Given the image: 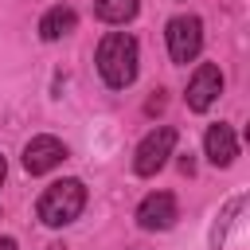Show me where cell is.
I'll return each instance as SVG.
<instances>
[{
    "label": "cell",
    "mask_w": 250,
    "mask_h": 250,
    "mask_svg": "<svg viewBox=\"0 0 250 250\" xmlns=\"http://www.w3.org/2000/svg\"><path fill=\"white\" fill-rule=\"evenodd\" d=\"M94 62H98V74L105 78V86H113V90L133 86V78H137V62H141V55H137V39H133L129 31H109V35L98 43Z\"/></svg>",
    "instance_id": "cell-1"
},
{
    "label": "cell",
    "mask_w": 250,
    "mask_h": 250,
    "mask_svg": "<svg viewBox=\"0 0 250 250\" xmlns=\"http://www.w3.org/2000/svg\"><path fill=\"white\" fill-rule=\"evenodd\" d=\"M82 207H86V184L82 180H55L39 195L35 215H39L43 227H66L82 215Z\"/></svg>",
    "instance_id": "cell-2"
},
{
    "label": "cell",
    "mask_w": 250,
    "mask_h": 250,
    "mask_svg": "<svg viewBox=\"0 0 250 250\" xmlns=\"http://www.w3.org/2000/svg\"><path fill=\"white\" fill-rule=\"evenodd\" d=\"M172 148H176V129H172V125L152 129V133L137 145V152H133V172H137V176H156V172L168 164Z\"/></svg>",
    "instance_id": "cell-3"
},
{
    "label": "cell",
    "mask_w": 250,
    "mask_h": 250,
    "mask_svg": "<svg viewBox=\"0 0 250 250\" xmlns=\"http://www.w3.org/2000/svg\"><path fill=\"white\" fill-rule=\"evenodd\" d=\"M164 35H168L172 62H191L199 55V47H203V23H199V16H176Z\"/></svg>",
    "instance_id": "cell-4"
},
{
    "label": "cell",
    "mask_w": 250,
    "mask_h": 250,
    "mask_svg": "<svg viewBox=\"0 0 250 250\" xmlns=\"http://www.w3.org/2000/svg\"><path fill=\"white\" fill-rule=\"evenodd\" d=\"M66 160V145L59 141V137H31L27 145H23V168L31 172V176H43V172H51V168H59Z\"/></svg>",
    "instance_id": "cell-5"
},
{
    "label": "cell",
    "mask_w": 250,
    "mask_h": 250,
    "mask_svg": "<svg viewBox=\"0 0 250 250\" xmlns=\"http://www.w3.org/2000/svg\"><path fill=\"white\" fill-rule=\"evenodd\" d=\"M223 94V70L215 66V62H203L195 74H191V82H188V109H195V113H203V109H211V102Z\"/></svg>",
    "instance_id": "cell-6"
},
{
    "label": "cell",
    "mask_w": 250,
    "mask_h": 250,
    "mask_svg": "<svg viewBox=\"0 0 250 250\" xmlns=\"http://www.w3.org/2000/svg\"><path fill=\"white\" fill-rule=\"evenodd\" d=\"M176 223V199L168 191H152L137 207V227L141 230H168Z\"/></svg>",
    "instance_id": "cell-7"
},
{
    "label": "cell",
    "mask_w": 250,
    "mask_h": 250,
    "mask_svg": "<svg viewBox=\"0 0 250 250\" xmlns=\"http://www.w3.org/2000/svg\"><path fill=\"white\" fill-rule=\"evenodd\" d=\"M203 148H207V160L215 164V168H227L234 156H238V141H234V129L230 125H211L207 129V137H203Z\"/></svg>",
    "instance_id": "cell-8"
},
{
    "label": "cell",
    "mask_w": 250,
    "mask_h": 250,
    "mask_svg": "<svg viewBox=\"0 0 250 250\" xmlns=\"http://www.w3.org/2000/svg\"><path fill=\"white\" fill-rule=\"evenodd\" d=\"M74 27H78L74 8H62V4H59V8H51V12L39 20V39H43V43H59V39L70 35Z\"/></svg>",
    "instance_id": "cell-9"
},
{
    "label": "cell",
    "mask_w": 250,
    "mask_h": 250,
    "mask_svg": "<svg viewBox=\"0 0 250 250\" xmlns=\"http://www.w3.org/2000/svg\"><path fill=\"white\" fill-rule=\"evenodd\" d=\"M137 8H141V0H94L98 20H105V23H129L137 16Z\"/></svg>",
    "instance_id": "cell-10"
},
{
    "label": "cell",
    "mask_w": 250,
    "mask_h": 250,
    "mask_svg": "<svg viewBox=\"0 0 250 250\" xmlns=\"http://www.w3.org/2000/svg\"><path fill=\"white\" fill-rule=\"evenodd\" d=\"M156 109H164V90H156V94L145 102V113H156Z\"/></svg>",
    "instance_id": "cell-11"
},
{
    "label": "cell",
    "mask_w": 250,
    "mask_h": 250,
    "mask_svg": "<svg viewBox=\"0 0 250 250\" xmlns=\"http://www.w3.org/2000/svg\"><path fill=\"white\" fill-rule=\"evenodd\" d=\"M0 250H20V246H16V238H0Z\"/></svg>",
    "instance_id": "cell-12"
},
{
    "label": "cell",
    "mask_w": 250,
    "mask_h": 250,
    "mask_svg": "<svg viewBox=\"0 0 250 250\" xmlns=\"http://www.w3.org/2000/svg\"><path fill=\"white\" fill-rule=\"evenodd\" d=\"M4 172H8V164H4V156H0V184H4Z\"/></svg>",
    "instance_id": "cell-13"
}]
</instances>
